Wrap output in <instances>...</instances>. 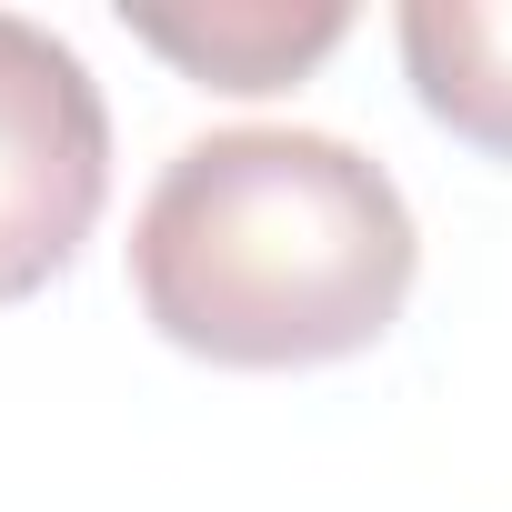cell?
Segmentation results:
<instances>
[{
  "label": "cell",
  "instance_id": "obj_3",
  "mask_svg": "<svg viewBox=\"0 0 512 512\" xmlns=\"http://www.w3.org/2000/svg\"><path fill=\"white\" fill-rule=\"evenodd\" d=\"M121 31L141 51H161L181 81L251 101V91L302 81L322 51H342L352 11L342 0H191V11H171V0H121Z\"/></svg>",
  "mask_w": 512,
  "mask_h": 512
},
{
  "label": "cell",
  "instance_id": "obj_4",
  "mask_svg": "<svg viewBox=\"0 0 512 512\" xmlns=\"http://www.w3.org/2000/svg\"><path fill=\"white\" fill-rule=\"evenodd\" d=\"M392 31L422 111L452 141L512 161V0H412Z\"/></svg>",
  "mask_w": 512,
  "mask_h": 512
},
{
  "label": "cell",
  "instance_id": "obj_2",
  "mask_svg": "<svg viewBox=\"0 0 512 512\" xmlns=\"http://www.w3.org/2000/svg\"><path fill=\"white\" fill-rule=\"evenodd\" d=\"M111 191V111L91 61L0 11V302H31L91 241Z\"/></svg>",
  "mask_w": 512,
  "mask_h": 512
},
{
  "label": "cell",
  "instance_id": "obj_1",
  "mask_svg": "<svg viewBox=\"0 0 512 512\" xmlns=\"http://www.w3.org/2000/svg\"><path fill=\"white\" fill-rule=\"evenodd\" d=\"M422 272L412 201L342 131H201L131 221L151 332L221 372H312L372 352Z\"/></svg>",
  "mask_w": 512,
  "mask_h": 512
}]
</instances>
